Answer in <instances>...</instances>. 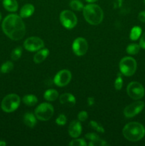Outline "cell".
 I'll return each instance as SVG.
<instances>
[{
    "instance_id": "1",
    "label": "cell",
    "mask_w": 145,
    "mask_h": 146,
    "mask_svg": "<svg viewBox=\"0 0 145 146\" xmlns=\"http://www.w3.org/2000/svg\"><path fill=\"white\" fill-rule=\"evenodd\" d=\"M1 27L4 34L14 41L21 40L25 36V24L22 18L17 14H12L6 17Z\"/></svg>"
},
{
    "instance_id": "2",
    "label": "cell",
    "mask_w": 145,
    "mask_h": 146,
    "mask_svg": "<svg viewBox=\"0 0 145 146\" xmlns=\"http://www.w3.org/2000/svg\"><path fill=\"white\" fill-rule=\"evenodd\" d=\"M122 134L127 141L136 142L144 138L145 135V128L139 123L130 122L124 127Z\"/></svg>"
},
{
    "instance_id": "3",
    "label": "cell",
    "mask_w": 145,
    "mask_h": 146,
    "mask_svg": "<svg viewBox=\"0 0 145 146\" xmlns=\"http://www.w3.org/2000/svg\"><path fill=\"white\" fill-rule=\"evenodd\" d=\"M82 13L85 21L91 25H98L103 19V11L97 4H88L84 7Z\"/></svg>"
},
{
    "instance_id": "4",
    "label": "cell",
    "mask_w": 145,
    "mask_h": 146,
    "mask_svg": "<svg viewBox=\"0 0 145 146\" xmlns=\"http://www.w3.org/2000/svg\"><path fill=\"white\" fill-rule=\"evenodd\" d=\"M20 104V97L16 94H10L3 98L1 104V108L4 112L12 113L18 108Z\"/></svg>"
},
{
    "instance_id": "5",
    "label": "cell",
    "mask_w": 145,
    "mask_h": 146,
    "mask_svg": "<svg viewBox=\"0 0 145 146\" xmlns=\"http://www.w3.org/2000/svg\"><path fill=\"white\" fill-rule=\"evenodd\" d=\"M119 70L122 75L125 76H131L136 72L137 64L135 59L132 57H124L119 61Z\"/></svg>"
},
{
    "instance_id": "6",
    "label": "cell",
    "mask_w": 145,
    "mask_h": 146,
    "mask_svg": "<svg viewBox=\"0 0 145 146\" xmlns=\"http://www.w3.org/2000/svg\"><path fill=\"white\" fill-rule=\"evenodd\" d=\"M34 112L37 119L41 121H47L53 115L54 108L51 104L48 103H43L36 107Z\"/></svg>"
},
{
    "instance_id": "7",
    "label": "cell",
    "mask_w": 145,
    "mask_h": 146,
    "mask_svg": "<svg viewBox=\"0 0 145 146\" xmlns=\"http://www.w3.org/2000/svg\"><path fill=\"white\" fill-rule=\"evenodd\" d=\"M60 21L67 29H73L78 24L76 15L70 10H64L60 14Z\"/></svg>"
},
{
    "instance_id": "8",
    "label": "cell",
    "mask_w": 145,
    "mask_h": 146,
    "mask_svg": "<svg viewBox=\"0 0 145 146\" xmlns=\"http://www.w3.org/2000/svg\"><path fill=\"white\" fill-rule=\"evenodd\" d=\"M128 96L133 100H139L144 96L145 91L143 86L139 82L132 81L127 87Z\"/></svg>"
},
{
    "instance_id": "9",
    "label": "cell",
    "mask_w": 145,
    "mask_h": 146,
    "mask_svg": "<svg viewBox=\"0 0 145 146\" xmlns=\"http://www.w3.org/2000/svg\"><path fill=\"white\" fill-rule=\"evenodd\" d=\"M24 47L26 50L31 52L38 51L44 48V42L39 37L31 36L24 41Z\"/></svg>"
},
{
    "instance_id": "10",
    "label": "cell",
    "mask_w": 145,
    "mask_h": 146,
    "mask_svg": "<svg viewBox=\"0 0 145 146\" xmlns=\"http://www.w3.org/2000/svg\"><path fill=\"white\" fill-rule=\"evenodd\" d=\"M72 74L69 70L63 69L58 71L54 77V84L59 87H63L68 85L71 81Z\"/></svg>"
},
{
    "instance_id": "11",
    "label": "cell",
    "mask_w": 145,
    "mask_h": 146,
    "mask_svg": "<svg viewBox=\"0 0 145 146\" xmlns=\"http://www.w3.org/2000/svg\"><path fill=\"white\" fill-rule=\"evenodd\" d=\"M144 103L143 101H137L129 104L124 109V115L126 118H131L139 114L143 110Z\"/></svg>"
},
{
    "instance_id": "12",
    "label": "cell",
    "mask_w": 145,
    "mask_h": 146,
    "mask_svg": "<svg viewBox=\"0 0 145 146\" xmlns=\"http://www.w3.org/2000/svg\"><path fill=\"white\" fill-rule=\"evenodd\" d=\"M72 48L75 55L78 56H82L85 55L88 51V41L82 37H78L74 40L72 45Z\"/></svg>"
},
{
    "instance_id": "13",
    "label": "cell",
    "mask_w": 145,
    "mask_h": 146,
    "mask_svg": "<svg viewBox=\"0 0 145 146\" xmlns=\"http://www.w3.org/2000/svg\"><path fill=\"white\" fill-rule=\"evenodd\" d=\"M68 133L71 138H78L82 133V125L80 121L77 120L72 121L68 126Z\"/></svg>"
},
{
    "instance_id": "14",
    "label": "cell",
    "mask_w": 145,
    "mask_h": 146,
    "mask_svg": "<svg viewBox=\"0 0 145 146\" xmlns=\"http://www.w3.org/2000/svg\"><path fill=\"white\" fill-rule=\"evenodd\" d=\"M60 103L67 107H73L76 104V99L72 94L65 93L60 96Z\"/></svg>"
},
{
    "instance_id": "15",
    "label": "cell",
    "mask_w": 145,
    "mask_h": 146,
    "mask_svg": "<svg viewBox=\"0 0 145 146\" xmlns=\"http://www.w3.org/2000/svg\"><path fill=\"white\" fill-rule=\"evenodd\" d=\"M49 55V50L46 48H43L38 50V52L34 55V61L36 64H41L45 61V58Z\"/></svg>"
},
{
    "instance_id": "16",
    "label": "cell",
    "mask_w": 145,
    "mask_h": 146,
    "mask_svg": "<svg viewBox=\"0 0 145 146\" xmlns=\"http://www.w3.org/2000/svg\"><path fill=\"white\" fill-rule=\"evenodd\" d=\"M23 121L26 126L29 128H34L37 123V118L36 117L35 114H33L31 113H26L24 114L23 117Z\"/></svg>"
},
{
    "instance_id": "17",
    "label": "cell",
    "mask_w": 145,
    "mask_h": 146,
    "mask_svg": "<svg viewBox=\"0 0 145 146\" xmlns=\"http://www.w3.org/2000/svg\"><path fill=\"white\" fill-rule=\"evenodd\" d=\"M34 10H35V8H34V5L31 4H25L21 7V10H20V17L21 18L30 17L34 14Z\"/></svg>"
},
{
    "instance_id": "18",
    "label": "cell",
    "mask_w": 145,
    "mask_h": 146,
    "mask_svg": "<svg viewBox=\"0 0 145 146\" xmlns=\"http://www.w3.org/2000/svg\"><path fill=\"white\" fill-rule=\"evenodd\" d=\"M3 6L6 10L11 12L16 11L18 7L16 0H3Z\"/></svg>"
},
{
    "instance_id": "19",
    "label": "cell",
    "mask_w": 145,
    "mask_h": 146,
    "mask_svg": "<svg viewBox=\"0 0 145 146\" xmlns=\"http://www.w3.org/2000/svg\"><path fill=\"white\" fill-rule=\"evenodd\" d=\"M22 101L25 105L28 106H34L38 103V98L33 94H28L23 97Z\"/></svg>"
},
{
    "instance_id": "20",
    "label": "cell",
    "mask_w": 145,
    "mask_h": 146,
    "mask_svg": "<svg viewBox=\"0 0 145 146\" xmlns=\"http://www.w3.org/2000/svg\"><path fill=\"white\" fill-rule=\"evenodd\" d=\"M58 92L55 89H48L44 93V98L47 101H54L58 98Z\"/></svg>"
},
{
    "instance_id": "21",
    "label": "cell",
    "mask_w": 145,
    "mask_h": 146,
    "mask_svg": "<svg viewBox=\"0 0 145 146\" xmlns=\"http://www.w3.org/2000/svg\"><path fill=\"white\" fill-rule=\"evenodd\" d=\"M142 34V29L138 26H135L131 29L129 38L132 41H136Z\"/></svg>"
},
{
    "instance_id": "22",
    "label": "cell",
    "mask_w": 145,
    "mask_h": 146,
    "mask_svg": "<svg viewBox=\"0 0 145 146\" xmlns=\"http://www.w3.org/2000/svg\"><path fill=\"white\" fill-rule=\"evenodd\" d=\"M141 46L137 44H131L127 46L126 48L127 53L129 55H136L139 52Z\"/></svg>"
},
{
    "instance_id": "23",
    "label": "cell",
    "mask_w": 145,
    "mask_h": 146,
    "mask_svg": "<svg viewBox=\"0 0 145 146\" xmlns=\"http://www.w3.org/2000/svg\"><path fill=\"white\" fill-rule=\"evenodd\" d=\"M70 7L74 11H81L83 9V4L79 0H71L70 2Z\"/></svg>"
},
{
    "instance_id": "24",
    "label": "cell",
    "mask_w": 145,
    "mask_h": 146,
    "mask_svg": "<svg viewBox=\"0 0 145 146\" xmlns=\"http://www.w3.org/2000/svg\"><path fill=\"white\" fill-rule=\"evenodd\" d=\"M22 55V48L20 46L16 47L14 48L11 54V58L13 61H17L21 58Z\"/></svg>"
},
{
    "instance_id": "25",
    "label": "cell",
    "mask_w": 145,
    "mask_h": 146,
    "mask_svg": "<svg viewBox=\"0 0 145 146\" xmlns=\"http://www.w3.org/2000/svg\"><path fill=\"white\" fill-rule=\"evenodd\" d=\"M13 68H14V64L11 61H8L1 65V71L3 74H7L12 71Z\"/></svg>"
},
{
    "instance_id": "26",
    "label": "cell",
    "mask_w": 145,
    "mask_h": 146,
    "mask_svg": "<svg viewBox=\"0 0 145 146\" xmlns=\"http://www.w3.org/2000/svg\"><path fill=\"white\" fill-rule=\"evenodd\" d=\"M89 125L92 128V129L95 130L97 132L100 133H105V129H104L103 127L100 125V123H98V122L95 121H91L90 122Z\"/></svg>"
},
{
    "instance_id": "27",
    "label": "cell",
    "mask_w": 145,
    "mask_h": 146,
    "mask_svg": "<svg viewBox=\"0 0 145 146\" xmlns=\"http://www.w3.org/2000/svg\"><path fill=\"white\" fill-rule=\"evenodd\" d=\"M123 86V79L120 73L117 74V76L115 81V88L117 91H120Z\"/></svg>"
},
{
    "instance_id": "28",
    "label": "cell",
    "mask_w": 145,
    "mask_h": 146,
    "mask_svg": "<svg viewBox=\"0 0 145 146\" xmlns=\"http://www.w3.org/2000/svg\"><path fill=\"white\" fill-rule=\"evenodd\" d=\"M70 146H87L88 143L85 142V141L82 138H75L72 140L69 143Z\"/></svg>"
},
{
    "instance_id": "29",
    "label": "cell",
    "mask_w": 145,
    "mask_h": 146,
    "mask_svg": "<svg viewBox=\"0 0 145 146\" xmlns=\"http://www.w3.org/2000/svg\"><path fill=\"white\" fill-rule=\"evenodd\" d=\"M107 145V143L104 140L100 139V138H98V140H95V141H89V143L88 144V145L89 146H105Z\"/></svg>"
},
{
    "instance_id": "30",
    "label": "cell",
    "mask_w": 145,
    "mask_h": 146,
    "mask_svg": "<svg viewBox=\"0 0 145 146\" xmlns=\"http://www.w3.org/2000/svg\"><path fill=\"white\" fill-rule=\"evenodd\" d=\"M67 122V118L64 114H60L58 117H57L56 120H55V123H57V125H65L66 124Z\"/></svg>"
},
{
    "instance_id": "31",
    "label": "cell",
    "mask_w": 145,
    "mask_h": 146,
    "mask_svg": "<svg viewBox=\"0 0 145 146\" xmlns=\"http://www.w3.org/2000/svg\"><path fill=\"white\" fill-rule=\"evenodd\" d=\"M88 118V113L85 111H82L78 114V121H80V122H84V121H86Z\"/></svg>"
},
{
    "instance_id": "32",
    "label": "cell",
    "mask_w": 145,
    "mask_h": 146,
    "mask_svg": "<svg viewBox=\"0 0 145 146\" xmlns=\"http://www.w3.org/2000/svg\"><path fill=\"white\" fill-rule=\"evenodd\" d=\"M85 138L89 140V141H93L98 140V138H100V137L95 133H89L85 135Z\"/></svg>"
},
{
    "instance_id": "33",
    "label": "cell",
    "mask_w": 145,
    "mask_h": 146,
    "mask_svg": "<svg viewBox=\"0 0 145 146\" xmlns=\"http://www.w3.org/2000/svg\"><path fill=\"white\" fill-rule=\"evenodd\" d=\"M139 46H141V48L145 49V32L141 36L140 41H139Z\"/></svg>"
},
{
    "instance_id": "34",
    "label": "cell",
    "mask_w": 145,
    "mask_h": 146,
    "mask_svg": "<svg viewBox=\"0 0 145 146\" xmlns=\"http://www.w3.org/2000/svg\"><path fill=\"white\" fill-rule=\"evenodd\" d=\"M138 19L139 21L142 23L145 24V11H141L139 14H138Z\"/></svg>"
},
{
    "instance_id": "35",
    "label": "cell",
    "mask_w": 145,
    "mask_h": 146,
    "mask_svg": "<svg viewBox=\"0 0 145 146\" xmlns=\"http://www.w3.org/2000/svg\"><path fill=\"white\" fill-rule=\"evenodd\" d=\"M87 103H88V105L89 106H92L95 104V98L93 97H89L87 100Z\"/></svg>"
},
{
    "instance_id": "36",
    "label": "cell",
    "mask_w": 145,
    "mask_h": 146,
    "mask_svg": "<svg viewBox=\"0 0 145 146\" xmlns=\"http://www.w3.org/2000/svg\"><path fill=\"white\" fill-rule=\"evenodd\" d=\"M7 145V143L4 141H0V146H5Z\"/></svg>"
},
{
    "instance_id": "37",
    "label": "cell",
    "mask_w": 145,
    "mask_h": 146,
    "mask_svg": "<svg viewBox=\"0 0 145 146\" xmlns=\"http://www.w3.org/2000/svg\"><path fill=\"white\" fill-rule=\"evenodd\" d=\"M85 1L88 3H94V2H95V1H98V0H85Z\"/></svg>"
},
{
    "instance_id": "38",
    "label": "cell",
    "mask_w": 145,
    "mask_h": 146,
    "mask_svg": "<svg viewBox=\"0 0 145 146\" xmlns=\"http://www.w3.org/2000/svg\"><path fill=\"white\" fill-rule=\"evenodd\" d=\"M1 13H0V21H1Z\"/></svg>"
},
{
    "instance_id": "39",
    "label": "cell",
    "mask_w": 145,
    "mask_h": 146,
    "mask_svg": "<svg viewBox=\"0 0 145 146\" xmlns=\"http://www.w3.org/2000/svg\"><path fill=\"white\" fill-rule=\"evenodd\" d=\"M144 4H145V0H144Z\"/></svg>"
}]
</instances>
